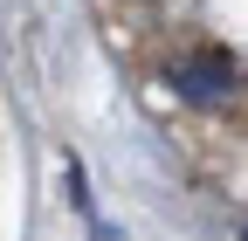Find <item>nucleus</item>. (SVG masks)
<instances>
[{"instance_id":"1","label":"nucleus","mask_w":248,"mask_h":241,"mask_svg":"<svg viewBox=\"0 0 248 241\" xmlns=\"http://www.w3.org/2000/svg\"><path fill=\"white\" fill-rule=\"evenodd\" d=\"M172 90H179L186 104L214 110V104H228V97H234V62H228L221 48H193V55L172 69Z\"/></svg>"}]
</instances>
